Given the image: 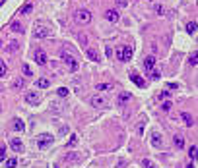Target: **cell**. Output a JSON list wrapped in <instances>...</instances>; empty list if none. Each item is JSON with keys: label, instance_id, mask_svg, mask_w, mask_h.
<instances>
[{"label": "cell", "instance_id": "cell-25", "mask_svg": "<svg viewBox=\"0 0 198 168\" xmlns=\"http://www.w3.org/2000/svg\"><path fill=\"white\" fill-rule=\"evenodd\" d=\"M86 54H87V58H90V60H97V52H95L93 48H86Z\"/></svg>", "mask_w": 198, "mask_h": 168}, {"label": "cell", "instance_id": "cell-27", "mask_svg": "<svg viewBox=\"0 0 198 168\" xmlns=\"http://www.w3.org/2000/svg\"><path fill=\"white\" fill-rule=\"evenodd\" d=\"M18 48H20V43H18V41H12L10 45H8V48H6V50H8V52H16Z\"/></svg>", "mask_w": 198, "mask_h": 168}, {"label": "cell", "instance_id": "cell-17", "mask_svg": "<svg viewBox=\"0 0 198 168\" xmlns=\"http://www.w3.org/2000/svg\"><path fill=\"white\" fill-rule=\"evenodd\" d=\"M35 87H41V89H47V87H51V81L47 77H39L37 81H35Z\"/></svg>", "mask_w": 198, "mask_h": 168}, {"label": "cell", "instance_id": "cell-3", "mask_svg": "<svg viewBox=\"0 0 198 168\" xmlns=\"http://www.w3.org/2000/svg\"><path fill=\"white\" fill-rule=\"evenodd\" d=\"M47 37H51V27H47V25H37V27L33 29V39L41 41V39H47Z\"/></svg>", "mask_w": 198, "mask_h": 168}, {"label": "cell", "instance_id": "cell-16", "mask_svg": "<svg viewBox=\"0 0 198 168\" xmlns=\"http://www.w3.org/2000/svg\"><path fill=\"white\" fill-rule=\"evenodd\" d=\"M66 160H68V162H76V160H82V153H66Z\"/></svg>", "mask_w": 198, "mask_h": 168}, {"label": "cell", "instance_id": "cell-19", "mask_svg": "<svg viewBox=\"0 0 198 168\" xmlns=\"http://www.w3.org/2000/svg\"><path fill=\"white\" fill-rule=\"evenodd\" d=\"M161 143H163L161 133H152V145H153V147H161Z\"/></svg>", "mask_w": 198, "mask_h": 168}, {"label": "cell", "instance_id": "cell-9", "mask_svg": "<svg viewBox=\"0 0 198 168\" xmlns=\"http://www.w3.org/2000/svg\"><path fill=\"white\" fill-rule=\"evenodd\" d=\"M153 66H156V56H146V60H144V72H152Z\"/></svg>", "mask_w": 198, "mask_h": 168}, {"label": "cell", "instance_id": "cell-31", "mask_svg": "<svg viewBox=\"0 0 198 168\" xmlns=\"http://www.w3.org/2000/svg\"><path fill=\"white\" fill-rule=\"evenodd\" d=\"M31 10H33V4H25L24 8L20 10V14H29V12H31Z\"/></svg>", "mask_w": 198, "mask_h": 168}, {"label": "cell", "instance_id": "cell-8", "mask_svg": "<svg viewBox=\"0 0 198 168\" xmlns=\"http://www.w3.org/2000/svg\"><path fill=\"white\" fill-rule=\"evenodd\" d=\"M25 103H27V104H37V103H39V95L35 93V91L25 93Z\"/></svg>", "mask_w": 198, "mask_h": 168}, {"label": "cell", "instance_id": "cell-12", "mask_svg": "<svg viewBox=\"0 0 198 168\" xmlns=\"http://www.w3.org/2000/svg\"><path fill=\"white\" fill-rule=\"evenodd\" d=\"M105 18L111 21V23H117V21H119V12H117V10H107Z\"/></svg>", "mask_w": 198, "mask_h": 168}, {"label": "cell", "instance_id": "cell-1", "mask_svg": "<svg viewBox=\"0 0 198 168\" xmlns=\"http://www.w3.org/2000/svg\"><path fill=\"white\" fill-rule=\"evenodd\" d=\"M74 19L80 25H87L91 21V12L90 10H76L74 12Z\"/></svg>", "mask_w": 198, "mask_h": 168}, {"label": "cell", "instance_id": "cell-42", "mask_svg": "<svg viewBox=\"0 0 198 168\" xmlns=\"http://www.w3.org/2000/svg\"><path fill=\"white\" fill-rule=\"evenodd\" d=\"M4 157H6V149L0 147V160H4Z\"/></svg>", "mask_w": 198, "mask_h": 168}, {"label": "cell", "instance_id": "cell-11", "mask_svg": "<svg viewBox=\"0 0 198 168\" xmlns=\"http://www.w3.org/2000/svg\"><path fill=\"white\" fill-rule=\"evenodd\" d=\"M33 58H35V62H37L39 66H45V64H47V54L43 52V50H37Z\"/></svg>", "mask_w": 198, "mask_h": 168}, {"label": "cell", "instance_id": "cell-38", "mask_svg": "<svg viewBox=\"0 0 198 168\" xmlns=\"http://www.w3.org/2000/svg\"><path fill=\"white\" fill-rule=\"evenodd\" d=\"M156 14H157V16H163V14H165V8H163V6H156Z\"/></svg>", "mask_w": 198, "mask_h": 168}, {"label": "cell", "instance_id": "cell-2", "mask_svg": "<svg viewBox=\"0 0 198 168\" xmlns=\"http://www.w3.org/2000/svg\"><path fill=\"white\" fill-rule=\"evenodd\" d=\"M115 54H117V58H119L121 62H128L132 58V48L130 47H117Z\"/></svg>", "mask_w": 198, "mask_h": 168}, {"label": "cell", "instance_id": "cell-36", "mask_svg": "<svg viewBox=\"0 0 198 168\" xmlns=\"http://www.w3.org/2000/svg\"><path fill=\"white\" fill-rule=\"evenodd\" d=\"M171 106H173V103H171V100H165V103L161 104V108H163V110H171Z\"/></svg>", "mask_w": 198, "mask_h": 168}, {"label": "cell", "instance_id": "cell-6", "mask_svg": "<svg viewBox=\"0 0 198 168\" xmlns=\"http://www.w3.org/2000/svg\"><path fill=\"white\" fill-rule=\"evenodd\" d=\"M10 147H12V151L21 153V151H24V143H21L20 137H12V139H10Z\"/></svg>", "mask_w": 198, "mask_h": 168}, {"label": "cell", "instance_id": "cell-39", "mask_svg": "<svg viewBox=\"0 0 198 168\" xmlns=\"http://www.w3.org/2000/svg\"><path fill=\"white\" fill-rule=\"evenodd\" d=\"M177 83H167V91H175V89H177Z\"/></svg>", "mask_w": 198, "mask_h": 168}, {"label": "cell", "instance_id": "cell-26", "mask_svg": "<svg viewBox=\"0 0 198 168\" xmlns=\"http://www.w3.org/2000/svg\"><path fill=\"white\" fill-rule=\"evenodd\" d=\"M188 64H190V66H196V64H198V50L188 56Z\"/></svg>", "mask_w": 198, "mask_h": 168}, {"label": "cell", "instance_id": "cell-32", "mask_svg": "<svg viewBox=\"0 0 198 168\" xmlns=\"http://www.w3.org/2000/svg\"><path fill=\"white\" fill-rule=\"evenodd\" d=\"M142 164H144V168H156V164H153L150 158H144V160H142Z\"/></svg>", "mask_w": 198, "mask_h": 168}, {"label": "cell", "instance_id": "cell-41", "mask_svg": "<svg viewBox=\"0 0 198 168\" xmlns=\"http://www.w3.org/2000/svg\"><path fill=\"white\" fill-rule=\"evenodd\" d=\"M138 133H140V135L144 133V122H140V124H138Z\"/></svg>", "mask_w": 198, "mask_h": 168}, {"label": "cell", "instance_id": "cell-30", "mask_svg": "<svg viewBox=\"0 0 198 168\" xmlns=\"http://www.w3.org/2000/svg\"><path fill=\"white\" fill-rule=\"evenodd\" d=\"M6 74H8V66L0 62V77H6Z\"/></svg>", "mask_w": 198, "mask_h": 168}, {"label": "cell", "instance_id": "cell-34", "mask_svg": "<svg viewBox=\"0 0 198 168\" xmlns=\"http://www.w3.org/2000/svg\"><path fill=\"white\" fill-rule=\"evenodd\" d=\"M24 85H25V81H24V79H20V77L16 79V81H14V87H16V89H21Z\"/></svg>", "mask_w": 198, "mask_h": 168}, {"label": "cell", "instance_id": "cell-10", "mask_svg": "<svg viewBox=\"0 0 198 168\" xmlns=\"http://www.w3.org/2000/svg\"><path fill=\"white\" fill-rule=\"evenodd\" d=\"M173 145H175V149H183L185 147V137L181 133H175L173 135Z\"/></svg>", "mask_w": 198, "mask_h": 168}, {"label": "cell", "instance_id": "cell-24", "mask_svg": "<svg viewBox=\"0 0 198 168\" xmlns=\"http://www.w3.org/2000/svg\"><path fill=\"white\" fill-rule=\"evenodd\" d=\"M130 79H132V81H134V83H136L138 87H144V79H142L140 76H136V74H132V76H130Z\"/></svg>", "mask_w": 198, "mask_h": 168}, {"label": "cell", "instance_id": "cell-35", "mask_svg": "<svg viewBox=\"0 0 198 168\" xmlns=\"http://www.w3.org/2000/svg\"><path fill=\"white\" fill-rule=\"evenodd\" d=\"M16 164H18V160H16V158H8V160H6V166H8V168H14Z\"/></svg>", "mask_w": 198, "mask_h": 168}, {"label": "cell", "instance_id": "cell-4", "mask_svg": "<svg viewBox=\"0 0 198 168\" xmlns=\"http://www.w3.org/2000/svg\"><path fill=\"white\" fill-rule=\"evenodd\" d=\"M60 58H62V62H64L66 66H68V70H70V72H78V68H80V66H78L76 58L72 56V54H66V52H62V54H60Z\"/></svg>", "mask_w": 198, "mask_h": 168}, {"label": "cell", "instance_id": "cell-28", "mask_svg": "<svg viewBox=\"0 0 198 168\" xmlns=\"http://www.w3.org/2000/svg\"><path fill=\"white\" fill-rule=\"evenodd\" d=\"M196 27H198V23H196V21H190V23H187V31H188L190 35H192V33L196 31Z\"/></svg>", "mask_w": 198, "mask_h": 168}, {"label": "cell", "instance_id": "cell-22", "mask_svg": "<svg viewBox=\"0 0 198 168\" xmlns=\"http://www.w3.org/2000/svg\"><path fill=\"white\" fill-rule=\"evenodd\" d=\"M12 31L14 33H24V25H21L20 21H14V23H12Z\"/></svg>", "mask_w": 198, "mask_h": 168}, {"label": "cell", "instance_id": "cell-40", "mask_svg": "<svg viewBox=\"0 0 198 168\" xmlns=\"http://www.w3.org/2000/svg\"><path fill=\"white\" fill-rule=\"evenodd\" d=\"M167 97H169V91H161L159 93V99H167Z\"/></svg>", "mask_w": 198, "mask_h": 168}, {"label": "cell", "instance_id": "cell-18", "mask_svg": "<svg viewBox=\"0 0 198 168\" xmlns=\"http://www.w3.org/2000/svg\"><path fill=\"white\" fill-rule=\"evenodd\" d=\"M62 108H64V104L60 100H53L51 103V112H62Z\"/></svg>", "mask_w": 198, "mask_h": 168}, {"label": "cell", "instance_id": "cell-33", "mask_svg": "<svg viewBox=\"0 0 198 168\" xmlns=\"http://www.w3.org/2000/svg\"><path fill=\"white\" fill-rule=\"evenodd\" d=\"M56 93H58V97H68V93H70V91L66 89V87H60V89H58Z\"/></svg>", "mask_w": 198, "mask_h": 168}, {"label": "cell", "instance_id": "cell-5", "mask_svg": "<svg viewBox=\"0 0 198 168\" xmlns=\"http://www.w3.org/2000/svg\"><path fill=\"white\" fill-rule=\"evenodd\" d=\"M35 143H37L39 149H47L49 145H53V135L51 133H41L37 139H35Z\"/></svg>", "mask_w": 198, "mask_h": 168}, {"label": "cell", "instance_id": "cell-23", "mask_svg": "<svg viewBox=\"0 0 198 168\" xmlns=\"http://www.w3.org/2000/svg\"><path fill=\"white\" fill-rule=\"evenodd\" d=\"M95 89H97V91H109V89H113V85L111 83H97Z\"/></svg>", "mask_w": 198, "mask_h": 168}, {"label": "cell", "instance_id": "cell-37", "mask_svg": "<svg viewBox=\"0 0 198 168\" xmlns=\"http://www.w3.org/2000/svg\"><path fill=\"white\" fill-rule=\"evenodd\" d=\"M24 74H25V76H33V72H31V68H29V64H24Z\"/></svg>", "mask_w": 198, "mask_h": 168}, {"label": "cell", "instance_id": "cell-29", "mask_svg": "<svg viewBox=\"0 0 198 168\" xmlns=\"http://www.w3.org/2000/svg\"><path fill=\"white\" fill-rule=\"evenodd\" d=\"M78 41H80V47L82 48H87V37L86 35H78Z\"/></svg>", "mask_w": 198, "mask_h": 168}, {"label": "cell", "instance_id": "cell-14", "mask_svg": "<svg viewBox=\"0 0 198 168\" xmlns=\"http://www.w3.org/2000/svg\"><path fill=\"white\" fill-rule=\"evenodd\" d=\"M181 118H183V124H185V126H194V120H192V116H190L188 112H181Z\"/></svg>", "mask_w": 198, "mask_h": 168}, {"label": "cell", "instance_id": "cell-20", "mask_svg": "<svg viewBox=\"0 0 198 168\" xmlns=\"http://www.w3.org/2000/svg\"><path fill=\"white\" fill-rule=\"evenodd\" d=\"M128 100H130V95H128V93H121V95H119V104H121V106H124Z\"/></svg>", "mask_w": 198, "mask_h": 168}, {"label": "cell", "instance_id": "cell-7", "mask_svg": "<svg viewBox=\"0 0 198 168\" xmlns=\"http://www.w3.org/2000/svg\"><path fill=\"white\" fill-rule=\"evenodd\" d=\"M12 128H14V131H18V133H24V131H25V124H24L21 118H16L12 122Z\"/></svg>", "mask_w": 198, "mask_h": 168}, {"label": "cell", "instance_id": "cell-21", "mask_svg": "<svg viewBox=\"0 0 198 168\" xmlns=\"http://www.w3.org/2000/svg\"><path fill=\"white\" fill-rule=\"evenodd\" d=\"M76 143H78V135H76V133H72V135H70V139H68V143H66V149H72Z\"/></svg>", "mask_w": 198, "mask_h": 168}, {"label": "cell", "instance_id": "cell-15", "mask_svg": "<svg viewBox=\"0 0 198 168\" xmlns=\"http://www.w3.org/2000/svg\"><path fill=\"white\" fill-rule=\"evenodd\" d=\"M188 158H190V162H196L198 160V147L196 145H192V147L188 149Z\"/></svg>", "mask_w": 198, "mask_h": 168}, {"label": "cell", "instance_id": "cell-44", "mask_svg": "<svg viewBox=\"0 0 198 168\" xmlns=\"http://www.w3.org/2000/svg\"><path fill=\"white\" fill-rule=\"evenodd\" d=\"M152 79H159V72H153V74H152Z\"/></svg>", "mask_w": 198, "mask_h": 168}, {"label": "cell", "instance_id": "cell-43", "mask_svg": "<svg viewBox=\"0 0 198 168\" xmlns=\"http://www.w3.org/2000/svg\"><path fill=\"white\" fill-rule=\"evenodd\" d=\"M128 2H126V0H117V6H126Z\"/></svg>", "mask_w": 198, "mask_h": 168}, {"label": "cell", "instance_id": "cell-13", "mask_svg": "<svg viewBox=\"0 0 198 168\" xmlns=\"http://www.w3.org/2000/svg\"><path fill=\"white\" fill-rule=\"evenodd\" d=\"M91 106H95V108H105V106H107V100L101 99V97H93V99H91Z\"/></svg>", "mask_w": 198, "mask_h": 168}, {"label": "cell", "instance_id": "cell-45", "mask_svg": "<svg viewBox=\"0 0 198 168\" xmlns=\"http://www.w3.org/2000/svg\"><path fill=\"white\" fill-rule=\"evenodd\" d=\"M0 47H2V41H0Z\"/></svg>", "mask_w": 198, "mask_h": 168}]
</instances>
